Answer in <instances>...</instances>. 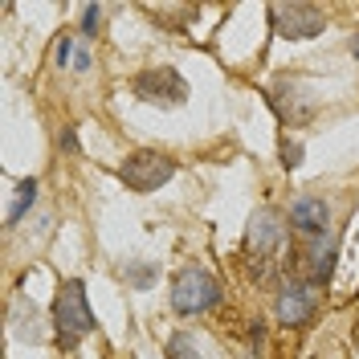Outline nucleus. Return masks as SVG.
<instances>
[{"label": "nucleus", "instance_id": "nucleus-1", "mask_svg": "<svg viewBox=\"0 0 359 359\" xmlns=\"http://www.w3.org/2000/svg\"><path fill=\"white\" fill-rule=\"evenodd\" d=\"M90 331H94V311H90L86 286L78 278H66L53 294V339L62 351H74Z\"/></svg>", "mask_w": 359, "mask_h": 359}, {"label": "nucleus", "instance_id": "nucleus-2", "mask_svg": "<svg viewBox=\"0 0 359 359\" xmlns=\"http://www.w3.org/2000/svg\"><path fill=\"white\" fill-rule=\"evenodd\" d=\"M217 302H221V282H217L204 266H188V269L176 273V282H172V311H176L180 318L212 311Z\"/></svg>", "mask_w": 359, "mask_h": 359}, {"label": "nucleus", "instance_id": "nucleus-3", "mask_svg": "<svg viewBox=\"0 0 359 359\" xmlns=\"http://www.w3.org/2000/svg\"><path fill=\"white\" fill-rule=\"evenodd\" d=\"M172 176H176V159L163 156V151H151V147H139V151H131V156L118 163V180L131 192H139V196L163 188Z\"/></svg>", "mask_w": 359, "mask_h": 359}, {"label": "nucleus", "instance_id": "nucleus-4", "mask_svg": "<svg viewBox=\"0 0 359 359\" xmlns=\"http://www.w3.org/2000/svg\"><path fill=\"white\" fill-rule=\"evenodd\" d=\"M131 94L147 107H184L188 102V82L180 78V69L172 66H151V69H139L131 78Z\"/></svg>", "mask_w": 359, "mask_h": 359}, {"label": "nucleus", "instance_id": "nucleus-5", "mask_svg": "<svg viewBox=\"0 0 359 359\" xmlns=\"http://www.w3.org/2000/svg\"><path fill=\"white\" fill-rule=\"evenodd\" d=\"M269 25L286 41H306V37H318L323 33L327 17H323V8L294 0V4H269Z\"/></svg>", "mask_w": 359, "mask_h": 359}, {"label": "nucleus", "instance_id": "nucleus-6", "mask_svg": "<svg viewBox=\"0 0 359 359\" xmlns=\"http://www.w3.org/2000/svg\"><path fill=\"white\" fill-rule=\"evenodd\" d=\"M273 311H278V323H282V327H306V323L314 318V311H318V294H314L311 282L294 278V282L282 286Z\"/></svg>", "mask_w": 359, "mask_h": 359}, {"label": "nucleus", "instance_id": "nucleus-7", "mask_svg": "<svg viewBox=\"0 0 359 359\" xmlns=\"http://www.w3.org/2000/svg\"><path fill=\"white\" fill-rule=\"evenodd\" d=\"M290 229L306 241H323L327 229H331V208L323 196H298L290 204Z\"/></svg>", "mask_w": 359, "mask_h": 359}, {"label": "nucleus", "instance_id": "nucleus-8", "mask_svg": "<svg viewBox=\"0 0 359 359\" xmlns=\"http://www.w3.org/2000/svg\"><path fill=\"white\" fill-rule=\"evenodd\" d=\"M282 237H286V229H282V221H278V212H273V208H257V212L249 217L245 245H249V253H253L257 262H269V257H273V249L282 245Z\"/></svg>", "mask_w": 359, "mask_h": 359}, {"label": "nucleus", "instance_id": "nucleus-9", "mask_svg": "<svg viewBox=\"0 0 359 359\" xmlns=\"http://www.w3.org/2000/svg\"><path fill=\"white\" fill-rule=\"evenodd\" d=\"M163 355L168 359H201V347H196V339L188 335V331H176L163 343Z\"/></svg>", "mask_w": 359, "mask_h": 359}, {"label": "nucleus", "instance_id": "nucleus-10", "mask_svg": "<svg viewBox=\"0 0 359 359\" xmlns=\"http://www.w3.org/2000/svg\"><path fill=\"white\" fill-rule=\"evenodd\" d=\"M33 201H37V180L29 176V180H21V184H17V204L8 208V224H17V221H21L25 212L33 208Z\"/></svg>", "mask_w": 359, "mask_h": 359}, {"label": "nucleus", "instance_id": "nucleus-11", "mask_svg": "<svg viewBox=\"0 0 359 359\" xmlns=\"http://www.w3.org/2000/svg\"><path fill=\"white\" fill-rule=\"evenodd\" d=\"M151 278H156V266H127V282H135L139 290H147Z\"/></svg>", "mask_w": 359, "mask_h": 359}, {"label": "nucleus", "instance_id": "nucleus-12", "mask_svg": "<svg viewBox=\"0 0 359 359\" xmlns=\"http://www.w3.org/2000/svg\"><path fill=\"white\" fill-rule=\"evenodd\" d=\"M98 25H102V8H98V4H86V8H82V33L94 37V33H98Z\"/></svg>", "mask_w": 359, "mask_h": 359}, {"label": "nucleus", "instance_id": "nucleus-13", "mask_svg": "<svg viewBox=\"0 0 359 359\" xmlns=\"http://www.w3.org/2000/svg\"><path fill=\"white\" fill-rule=\"evenodd\" d=\"M298 163H302V143L282 139V168H298Z\"/></svg>", "mask_w": 359, "mask_h": 359}, {"label": "nucleus", "instance_id": "nucleus-14", "mask_svg": "<svg viewBox=\"0 0 359 359\" xmlns=\"http://www.w3.org/2000/svg\"><path fill=\"white\" fill-rule=\"evenodd\" d=\"M57 147H62V151H69V156L78 151V135H74V127H66V131H62V139H57Z\"/></svg>", "mask_w": 359, "mask_h": 359}, {"label": "nucleus", "instance_id": "nucleus-15", "mask_svg": "<svg viewBox=\"0 0 359 359\" xmlns=\"http://www.w3.org/2000/svg\"><path fill=\"white\" fill-rule=\"evenodd\" d=\"M53 57H57V66H66V57H69V37H62V41L53 45Z\"/></svg>", "mask_w": 359, "mask_h": 359}, {"label": "nucleus", "instance_id": "nucleus-16", "mask_svg": "<svg viewBox=\"0 0 359 359\" xmlns=\"http://www.w3.org/2000/svg\"><path fill=\"white\" fill-rule=\"evenodd\" d=\"M74 69H90V53H86V49H78V57H74Z\"/></svg>", "mask_w": 359, "mask_h": 359}, {"label": "nucleus", "instance_id": "nucleus-17", "mask_svg": "<svg viewBox=\"0 0 359 359\" xmlns=\"http://www.w3.org/2000/svg\"><path fill=\"white\" fill-rule=\"evenodd\" d=\"M351 53L359 57V29H355V37H351Z\"/></svg>", "mask_w": 359, "mask_h": 359}]
</instances>
